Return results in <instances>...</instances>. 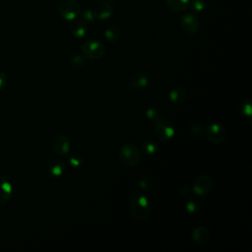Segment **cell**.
Listing matches in <instances>:
<instances>
[{
  "label": "cell",
  "mask_w": 252,
  "mask_h": 252,
  "mask_svg": "<svg viewBox=\"0 0 252 252\" xmlns=\"http://www.w3.org/2000/svg\"><path fill=\"white\" fill-rule=\"evenodd\" d=\"M129 210L134 219L144 220L150 215V201L142 194H135L129 202Z\"/></svg>",
  "instance_id": "1"
},
{
  "label": "cell",
  "mask_w": 252,
  "mask_h": 252,
  "mask_svg": "<svg viewBox=\"0 0 252 252\" xmlns=\"http://www.w3.org/2000/svg\"><path fill=\"white\" fill-rule=\"evenodd\" d=\"M88 32L87 23L83 20H74L70 26V32L75 37H83Z\"/></svg>",
  "instance_id": "15"
},
{
  "label": "cell",
  "mask_w": 252,
  "mask_h": 252,
  "mask_svg": "<svg viewBox=\"0 0 252 252\" xmlns=\"http://www.w3.org/2000/svg\"><path fill=\"white\" fill-rule=\"evenodd\" d=\"M154 132L160 141L167 142L172 139V137L174 136L175 130H174L173 124L169 120L161 117L158 121L156 122Z\"/></svg>",
  "instance_id": "5"
},
{
  "label": "cell",
  "mask_w": 252,
  "mask_h": 252,
  "mask_svg": "<svg viewBox=\"0 0 252 252\" xmlns=\"http://www.w3.org/2000/svg\"><path fill=\"white\" fill-rule=\"evenodd\" d=\"M113 7L110 3L108 2H98L93 9L94 16L96 20L99 21H105L109 19L113 15Z\"/></svg>",
  "instance_id": "9"
},
{
  "label": "cell",
  "mask_w": 252,
  "mask_h": 252,
  "mask_svg": "<svg viewBox=\"0 0 252 252\" xmlns=\"http://www.w3.org/2000/svg\"><path fill=\"white\" fill-rule=\"evenodd\" d=\"M181 192H182L184 195H189V193H190V188H189L188 186H185V187L181 190Z\"/></svg>",
  "instance_id": "30"
},
{
  "label": "cell",
  "mask_w": 252,
  "mask_h": 252,
  "mask_svg": "<svg viewBox=\"0 0 252 252\" xmlns=\"http://www.w3.org/2000/svg\"><path fill=\"white\" fill-rule=\"evenodd\" d=\"M192 239L199 244H204L209 239V231L205 226H196L191 233Z\"/></svg>",
  "instance_id": "17"
},
{
  "label": "cell",
  "mask_w": 252,
  "mask_h": 252,
  "mask_svg": "<svg viewBox=\"0 0 252 252\" xmlns=\"http://www.w3.org/2000/svg\"><path fill=\"white\" fill-rule=\"evenodd\" d=\"M146 117L153 122H157L161 118V114L158 109L151 107L146 110Z\"/></svg>",
  "instance_id": "21"
},
{
  "label": "cell",
  "mask_w": 252,
  "mask_h": 252,
  "mask_svg": "<svg viewBox=\"0 0 252 252\" xmlns=\"http://www.w3.org/2000/svg\"><path fill=\"white\" fill-rule=\"evenodd\" d=\"M158 151V144L153 140H147L142 145V153L145 156H152Z\"/></svg>",
  "instance_id": "18"
},
{
  "label": "cell",
  "mask_w": 252,
  "mask_h": 252,
  "mask_svg": "<svg viewBox=\"0 0 252 252\" xmlns=\"http://www.w3.org/2000/svg\"><path fill=\"white\" fill-rule=\"evenodd\" d=\"M53 151L60 157H65L70 151V141L65 135H57L52 143Z\"/></svg>",
  "instance_id": "10"
},
{
  "label": "cell",
  "mask_w": 252,
  "mask_h": 252,
  "mask_svg": "<svg viewBox=\"0 0 252 252\" xmlns=\"http://www.w3.org/2000/svg\"><path fill=\"white\" fill-rule=\"evenodd\" d=\"M190 8L195 12H202L206 8L205 0H189Z\"/></svg>",
  "instance_id": "22"
},
{
  "label": "cell",
  "mask_w": 252,
  "mask_h": 252,
  "mask_svg": "<svg viewBox=\"0 0 252 252\" xmlns=\"http://www.w3.org/2000/svg\"><path fill=\"white\" fill-rule=\"evenodd\" d=\"M138 186L143 189V190H149L152 186V181L150 178L147 177H143L141 179H139L138 181Z\"/></svg>",
  "instance_id": "28"
},
{
  "label": "cell",
  "mask_w": 252,
  "mask_h": 252,
  "mask_svg": "<svg viewBox=\"0 0 252 252\" xmlns=\"http://www.w3.org/2000/svg\"><path fill=\"white\" fill-rule=\"evenodd\" d=\"M164 5L169 11L180 13L189 7V0H164Z\"/></svg>",
  "instance_id": "14"
},
{
  "label": "cell",
  "mask_w": 252,
  "mask_h": 252,
  "mask_svg": "<svg viewBox=\"0 0 252 252\" xmlns=\"http://www.w3.org/2000/svg\"><path fill=\"white\" fill-rule=\"evenodd\" d=\"M60 17L66 21H74L81 13V6L77 0H62L58 7Z\"/></svg>",
  "instance_id": "4"
},
{
  "label": "cell",
  "mask_w": 252,
  "mask_h": 252,
  "mask_svg": "<svg viewBox=\"0 0 252 252\" xmlns=\"http://www.w3.org/2000/svg\"><path fill=\"white\" fill-rule=\"evenodd\" d=\"M81 15V18L84 22L86 23H92L94 21V13H93V10H84L83 12L80 13Z\"/></svg>",
  "instance_id": "27"
},
{
  "label": "cell",
  "mask_w": 252,
  "mask_h": 252,
  "mask_svg": "<svg viewBox=\"0 0 252 252\" xmlns=\"http://www.w3.org/2000/svg\"><path fill=\"white\" fill-rule=\"evenodd\" d=\"M190 133L192 136H195V137H199V136H202L204 133H205V128L203 125L201 124H194L190 127L189 129Z\"/></svg>",
  "instance_id": "26"
},
{
  "label": "cell",
  "mask_w": 252,
  "mask_h": 252,
  "mask_svg": "<svg viewBox=\"0 0 252 252\" xmlns=\"http://www.w3.org/2000/svg\"><path fill=\"white\" fill-rule=\"evenodd\" d=\"M129 84L132 88L143 89L149 84V77L146 72L139 71L133 74L129 79Z\"/></svg>",
  "instance_id": "12"
},
{
  "label": "cell",
  "mask_w": 252,
  "mask_h": 252,
  "mask_svg": "<svg viewBox=\"0 0 252 252\" xmlns=\"http://www.w3.org/2000/svg\"><path fill=\"white\" fill-rule=\"evenodd\" d=\"M239 110L241 111V113L243 115H245L246 117L250 118L251 114H252V106H251V100L249 98H246L244 100L241 101L240 106H239Z\"/></svg>",
  "instance_id": "20"
},
{
  "label": "cell",
  "mask_w": 252,
  "mask_h": 252,
  "mask_svg": "<svg viewBox=\"0 0 252 252\" xmlns=\"http://www.w3.org/2000/svg\"><path fill=\"white\" fill-rule=\"evenodd\" d=\"M186 211L191 214H196L200 210V203L195 199H190L186 203Z\"/></svg>",
  "instance_id": "23"
},
{
  "label": "cell",
  "mask_w": 252,
  "mask_h": 252,
  "mask_svg": "<svg viewBox=\"0 0 252 252\" xmlns=\"http://www.w3.org/2000/svg\"><path fill=\"white\" fill-rule=\"evenodd\" d=\"M118 157L125 166L134 167L138 165L141 160V152L135 145L128 143L120 148Z\"/></svg>",
  "instance_id": "2"
},
{
  "label": "cell",
  "mask_w": 252,
  "mask_h": 252,
  "mask_svg": "<svg viewBox=\"0 0 252 252\" xmlns=\"http://www.w3.org/2000/svg\"><path fill=\"white\" fill-rule=\"evenodd\" d=\"M82 53L85 57L91 60H97L101 58L105 53L104 44L96 39H90L83 43Z\"/></svg>",
  "instance_id": "3"
},
{
  "label": "cell",
  "mask_w": 252,
  "mask_h": 252,
  "mask_svg": "<svg viewBox=\"0 0 252 252\" xmlns=\"http://www.w3.org/2000/svg\"><path fill=\"white\" fill-rule=\"evenodd\" d=\"M69 162L71 165H73L74 167H80L83 165V158L81 155L79 154H72L69 158Z\"/></svg>",
  "instance_id": "25"
},
{
  "label": "cell",
  "mask_w": 252,
  "mask_h": 252,
  "mask_svg": "<svg viewBox=\"0 0 252 252\" xmlns=\"http://www.w3.org/2000/svg\"><path fill=\"white\" fill-rule=\"evenodd\" d=\"M64 170H65V166L60 161H53L48 166V172L52 176H60L64 173Z\"/></svg>",
  "instance_id": "19"
},
{
  "label": "cell",
  "mask_w": 252,
  "mask_h": 252,
  "mask_svg": "<svg viewBox=\"0 0 252 252\" xmlns=\"http://www.w3.org/2000/svg\"><path fill=\"white\" fill-rule=\"evenodd\" d=\"M180 28L187 33H195L200 29V21L192 13H187L183 15L179 22Z\"/></svg>",
  "instance_id": "7"
},
{
  "label": "cell",
  "mask_w": 252,
  "mask_h": 252,
  "mask_svg": "<svg viewBox=\"0 0 252 252\" xmlns=\"http://www.w3.org/2000/svg\"><path fill=\"white\" fill-rule=\"evenodd\" d=\"M121 32H122V29H121L120 25H118L117 23H114V24H111L105 30L104 36H105L106 40H108L110 42H115L120 38Z\"/></svg>",
  "instance_id": "16"
},
{
  "label": "cell",
  "mask_w": 252,
  "mask_h": 252,
  "mask_svg": "<svg viewBox=\"0 0 252 252\" xmlns=\"http://www.w3.org/2000/svg\"><path fill=\"white\" fill-rule=\"evenodd\" d=\"M169 100L174 104H180L185 101L187 98V91L182 86H177L173 88L168 94Z\"/></svg>",
  "instance_id": "13"
},
{
  "label": "cell",
  "mask_w": 252,
  "mask_h": 252,
  "mask_svg": "<svg viewBox=\"0 0 252 252\" xmlns=\"http://www.w3.org/2000/svg\"><path fill=\"white\" fill-rule=\"evenodd\" d=\"M13 194V187L10 181L0 175V205L7 203Z\"/></svg>",
  "instance_id": "11"
},
{
  "label": "cell",
  "mask_w": 252,
  "mask_h": 252,
  "mask_svg": "<svg viewBox=\"0 0 252 252\" xmlns=\"http://www.w3.org/2000/svg\"><path fill=\"white\" fill-rule=\"evenodd\" d=\"M83 64H84V59L80 55H74L69 60V65L73 69H79V68H81L83 66Z\"/></svg>",
  "instance_id": "24"
},
{
  "label": "cell",
  "mask_w": 252,
  "mask_h": 252,
  "mask_svg": "<svg viewBox=\"0 0 252 252\" xmlns=\"http://www.w3.org/2000/svg\"><path fill=\"white\" fill-rule=\"evenodd\" d=\"M208 140L213 144H221L226 138L225 128L219 123H212L205 130Z\"/></svg>",
  "instance_id": "6"
},
{
  "label": "cell",
  "mask_w": 252,
  "mask_h": 252,
  "mask_svg": "<svg viewBox=\"0 0 252 252\" xmlns=\"http://www.w3.org/2000/svg\"><path fill=\"white\" fill-rule=\"evenodd\" d=\"M212 179L208 175L198 176L193 183V191L199 196H204L208 194L212 189Z\"/></svg>",
  "instance_id": "8"
},
{
  "label": "cell",
  "mask_w": 252,
  "mask_h": 252,
  "mask_svg": "<svg viewBox=\"0 0 252 252\" xmlns=\"http://www.w3.org/2000/svg\"><path fill=\"white\" fill-rule=\"evenodd\" d=\"M6 83H7V77L6 75L0 71V91L2 89H4V87L6 86Z\"/></svg>",
  "instance_id": "29"
}]
</instances>
